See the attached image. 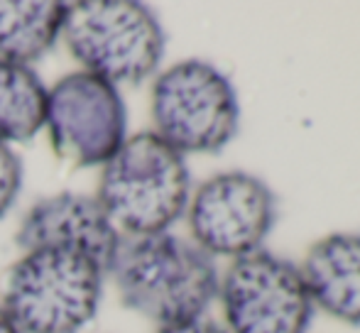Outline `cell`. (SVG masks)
I'll list each match as a JSON object with an SVG mask.
<instances>
[{"label": "cell", "instance_id": "7", "mask_svg": "<svg viewBox=\"0 0 360 333\" xmlns=\"http://www.w3.org/2000/svg\"><path fill=\"white\" fill-rule=\"evenodd\" d=\"M231 333H307L314 301L302 270L270 252H250L228 267L218 287Z\"/></svg>", "mask_w": 360, "mask_h": 333}, {"label": "cell", "instance_id": "4", "mask_svg": "<svg viewBox=\"0 0 360 333\" xmlns=\"http://www.w3.org/2000/svg\"><path fill=\"white\" fill-rule=\"evenodd\" d=\"M62 37L81 72L113 86L145 81L165 57V30L138 0L69 3Z\"/></svg>", "mask_w": 360, "mask_h": 333}, {"label": "cell", "instance_id": "12", "mask_svg": "<svg viewBox=\"0 0 360 333\" xmlns=\"http://www.w3.org/2000/svg\"><path fill=\"white\" fill-rule=\"evenodd\" d=\"M47 86L30 67L0 59V143H27L44 128Z\"/></svg>", "mask_w": 360, "mask_h": 333}, {"label": "cell", "instance_id": "14", "mask_svg": "<svg viewBox=\"0 0 360 333\" xmlns=\"http://www.w3.org/2000/svg\"><path fill=\"white\" fill-rule=\"evenodd\" d=\"M157 333H228L226 329H221L218 324L211 321H186V324H174V326H162Z\"/></svg>", "mask_w": 360, "mask_h": 333}, {"label": "cell", "instance_id": "10", "mask_svg": "<svg viewBox=\"0 0 360 333\" xmlns=\"http://www.w3.org/2000/svg\"><path fill=\"white\" fill-rule=\"evenodd\" d=\"M314 306L360 326V235L333 233L311 245L302 265Z\"/></svg>", "mask_w": 360, "mask_h": 333}, {"label": "cell", "instance_id": "8", "mask_svg": "<svg viewBox=\"0 0 360 333\" xmlns=\"http://www.w3.org/2000/svg\"><path fill=\"white\" fill-rule=\"evenodd\" d=\"M189 209L191 238L209 255L257 252L277 221V199L262 179L223 171L196 189Z\"/></svg>", "mask_w": 360, "mask_h": 333}, {"label": "cell", "instance_id": "1", "mask_svg": "<svg viewBox=\"0 0 360 333\" xmlns=\"http://www.w3.org/2000/svg\"><path fill=\"white\" fill-rule=\"evenodd\" d=\"M110 275L125 309L160 329L201 319L221 287L214 257L172 233L123 238Z\"/></svg>", "mask_w": 360, "mask_h": 333}, {"label": "cell", "instance_id": "5", "mask_svg": "<svg viewBox=\"0 0 360 333\" xmlns=\"http://www.w3.org/2000/svg\"><path fill=\"white\" fill-rule=\"evenodd\" d=\"M152 123L179 155H216L236 138L240 105L231 79L214 64L186 59L152 84Z\"/></svg>", "mask_w": 360, "mask_h": 333}, {"label": "cell", "instance_id": "6", "mask_svg": "<svg viewBox=\"0 0 360 333\" xmlns=\"http://www.w3.org/2000/svg\"><path fill=\"white\" fill-rule=\"evenodd\" d=\"M44 128L52 150L72 166L105 164L128 140V113L118 86L72 72L47 89Z\"/></svg>", "mask_w": 360, "mask_h": 333}, {"label": "cell", "instance_id": "11", "mask_svg": "<svg viewBox=\"0 0 360 333\" xmlns=\"http://www.w3.org/2000/svg\"><path fill=\"white\" fill-rule=\"evenodd\" d=\"M69 3L59 0H0V59L30 67L57 44Z\"/></svg>", "mask_w": 360, "mask_h": 333}, {"label": "cell", "instance_id": "2", "mask_svg": "<svg viewBox=\"0 0 360 333\" xmlns=\"http://www.w3.org/2000/svg\"><path fill=\"white\" fill-rule=\"evenodd\" d=\"M184 155L157 133H138L103 164L96 199L128 235L169 233L189 206Z\"/></svg>", "mask_w": 360, "mask_h": 333}, {"label": "cell", "instance_id": "15", "mask_svg": "<svg viewBox=\"0 0 360 333\" xmlns=\"http://www.w3.org/2000/svg\"><path fill=\"white\" fill-rule=\"evenodd\" d=\"M0 333H20L18 326L13 324V319L8 316V311L0 306Z\"/></svg>", "mask_w": 360, "mask_h": 333}, {"label": "cell", "instance_id": "3", "mask_svg": "<svg viewBox=\"0 0 360 333\" xmlns=\"http://www.w3.org/2000/svg\"><path fill=\"white\" fill-rule=\"evenodd\" d=\"M103 272L64 250L22 252L3 280V309L20 333H81L98 314Z\"/></svg>", "mask_w": 360, "mask_h": 333}, {"label": "cell", "instance_id": "9", "mask_svg": "<svg viewBox=\"0 0 360 333\" xmlns=\"http://www.w3.org/2000/svg\"><path fill=\"white\" fill-rule=\"evenodd\" d=\"M120 230L96 196L62 191L30 206L15 233L22 252L64 250L91 260L101 272H110L120 248Z\"/></svg>", "mask_w": 360, "mask_h": 333}, {"label": "cell", "instance_id": "13", "mask_svg": "<svg viewBox=\"0 0 360 333\" xmlns=\"http://www.w3.org/2000/svg\"><path fill=\"white\" fill-rule=\"evenodd\" d=\"M22 189V162L10 145L0 143V221L8 216Z\"/></svg>", "mask_w": 360, "mask_h": 333}]
</instances>
